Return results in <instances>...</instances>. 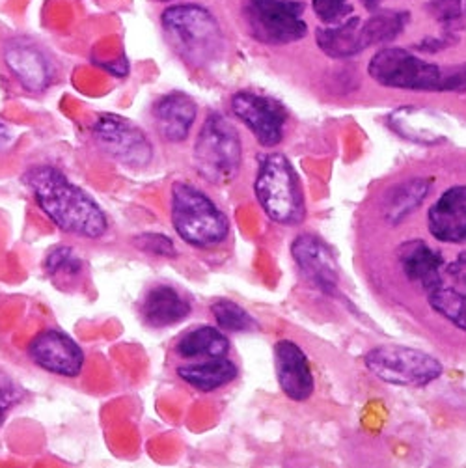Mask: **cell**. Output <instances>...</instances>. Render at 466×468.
Returning a JSON list of instances; mask_svg holds the SVG:
<instances>
[{"label": "cell", "instance_id": "cell-1", "mask_svg": "<svg viewBox=\"0 0 466 468\" xmlns=\"http://www.w3.org/2000/svg\"><path fill=\"white\" fill-rule=\"evenodd\" d=\"M37 207L60 231L75 238L100 239L109 220L100 204L55 166H36L25 174Z\"/></svg>", "mask_w": 466, "mask_h": 468}, {"label": "cell", "instance_id": "cell-2", "mask_svg": "<svg viewBox=\"0 0 466 468\" xmlns=\"http://www.w3.org/2000/svg\"><path fill=\"white\" fill-rule=\"evenodd\" d=\"M369 77L397 90L466 91V64L440 68L401 47H387L371 57Z\"/></svg>", "mask_w": 466, "mask_h": 468}, {"label": "cell", "instance_id": "cell-3", "mask_svg": "<svg viewBox=\"0 0 466 468\" xmlns=\"http://www.w3.org/2000/svg\"><path fill=\"white\" fill-rule=\"evenodd\" d=\"M170 215L179 239L193 249H217L229 236V218L226 213L189 181H174L170 189Z\"/></svg>", "mask_w": 466, "mask_h": 468}, {"label": "cell", "instance_id": "cell-4", "mask_svg": "<svg viewBox=\"0 0 466 468\" xmlns=\"http://www.w3.org/2000/svg\"><path fill=\"white\" fill-rule=\"evenodd\" d=\"M161 25L172 49L195 68L213 64L224 51L222 28L202 5L168 6L161 14Z\"/></svg>", "mask_w": 466, "mask_h": 468}, {"label": "cell", "instance_id": "cell-5", "mask_svg": "<svg viewBox=\"0 0 466 468\" xmlns=\"http://www.w3.org/2000/svg\"><path fill=\"white\" fill-rule=\"evenodd\" d=\"M254 195L270 220L284 226H297L304 220L302 185L293 165L282 154H267L259 159Z\"/></svg>", "mask_w": 466, "mask_h": 468}, {"label": "cell", "instance_id": "cell-6", "mask_svg": "<svg viewBox=\"0 0 466 468\" xmlns=\"http://www.w3.org/2000/svg\"><path fill=\"white\" fill-rule=\"evenodd\" d=\"M193 159L196 172L213 185H228L238 177L243 165V144L238 129L226 116L211 112L200 127Z\"/></svg>", "mask_w": 466, "mask_h": 468}, {"label": "cell", "instance_id": "cell-7", "mask_svg": "<svg viewBox=\"0 0 466 468\" xmlns=\"http://www.w3.org/2000/svg\"><path fill=\"white\" fill-rule=\"evenodd\" d=\"M364 362L377 379L396 387L419 388L442 376V364L439 358L412 347H373L364 356Z\"/></svg>", "mask_w": 466, "mask_h": 468}, {"label": "cell", "instance_id": "cell-8", "mask_svg": "<svg viewBox=\"0 0 466 468\" xmlns=\"http://www.w3.org/2000/svg\"><path fill=\"white\" fill-rule=\"evenodd\" d=\"M243 16L252 37L265 45L295 43L308 34L297 0H245Z\"/></svg>", "mask_w": 466, "mask_h": 468}, {"label": "cell", "instance_id": "cell-9", "mask_svg": "<svg viewBox=\"0 0 466 468\" xmlns=\"http://www.w3.org/2000/svg\"><path fill=\"white\" fill-rule=\"evenodd\" d=\"M100 148L123 166L140 170L154 161V144L148 134L131 120L118 114H101L91 127Z\"/></svg>", "mask_w": 466, "mask_h": 468}, {"label": "cell", "instance_id": "cell-10", "mask_svg": "<svg viewBox=\"0 0 466 468\" xmlns=\"http://www.w3.org/2000/svg\"><path fill=\"white\" fill-rule=\"evenodd\" d=\"M229 107L263 148H274L282 143L288 123V111L282 103L261 93L238 91Z\"/></svg>", "mask_w": 466, "mask_h": 468}, {"label": "cell", "instance_id": "cell-11", "mask_svg": "<svg viewBox=\"0 0 466 468\" xmlns=\"http://www.w3.org/2000/svg\"><path fill=\"white\" fill-rule=\"evenodd\" d=\"M28 356L43 371L68 379L80 376L86 360L82 347L69 335L57 329L36 335L28 346Z\"/></svg>", "mask_w": 466, "mask_h": 468}, {"label": "cell", "instance_id": "cell-12", "mask_svg": "<svg viewBox=\"0 0 466 468\" xmlns=\"http://www.w3.org/2000/svg\"><path fill=\"white\" fill-rule=\"evenodd\" d=\"M291 256L301 272L317 290L331 295L336 293L340 284L338 263L323 239L313 233H301L291 245Z\"/></svg>", "mask_w": 466, "mask_h": 468}, {"label": "cell", "instance_id": "cell-13", "mask_svg": "<svg viewBox=\"0 0 466 468\" xmlns=\"http://www.w3.org/2000/svg\"><path fill=\"white\" fill-rule=\"evenodd\" d=\"M274 369L282 392L293 401H306L315 388L306 353L291 340L274 346Z\"/></svg>", "mask_w": 466, "mask_h": 468}, {"label": "cell", "instance_id": "cell-14", "mask_svg": "<svg viewBox=\"0 0 466 468\" xmlns=\"http://www.w3.org/2000/svg\"><path fill=\"white\" fill-rule=\"evenodd\" d=\"M428 299L437 314L466 333V252L444 269L440 284Z\"/></svg>", "mask_w": 466, "mask_h": 468}, {"label": "cell", "instance_id": "cell-15", "mask_svg": "<svg viewBox=\"0 0 466 468\" xmlns=\"http://www.w3.org/2000/svg\"><path fill=\"white\" fill-rule=\"evenodd\" d=\"M5 62L26 91H45L53 80V68L49 58L26 39H16L6 45Z\"/></svg>", "mask_w": 466, "mask_h": 468}, {"label": "cell", "instance_id": "cell-16", "mask_svg": "<svg viewBox=\"0 0 466 468\" xmlns=\"http://www.w3.org/2000/svg\"><path fill=\"white\" fill-rule=\"evenodd\" d=\"M154 122L163 140L170 144H179L189 136L196 116L198 105L183 91H170L154 103Z\"/></svg>", "mask_w": 466, "mask_h": 468}, {"label": "cell", "instance_id": "cell-17", "mask_svg": "<svg viewBox=\"0 0 466 468\" xmlns=\"http://www.w3.org/2000/svg\"><path fill=\"white\" fill-rule=\"evenodd\" d=\"M429 233L442 243H466V185L448 189L429 209Z\"/></svg>", "mask_w": 466, "mask_h": 468}, {"label": "cell", "instance_id": "cell-18", "mask_svg": "<svg viewBox=\"0 0 466 468\" xmlns=\"http://www.w3.org/2000/svg\"><path fill=\"white\" fill-rule=\"evenodd\" d=\"M397 260L405 276L410 282L422 286L426 293L440 284L444 272L442 254L431 249L426 241L412 239L403 243L397 250Z\"/></svg>", "mask_w": 466, "mask_h": 468}, {"label": "cell", "instance_id": "cell-19", "mask_svg": "<svg viewBox=\"0 0 466 468\" xmlns=\"http://www.w3.org/2000/svg\"><path fill=\"white\" fill-rule=\"evenodd\" d=\"M175 376L191 388L209 394L236 381L239 376V367L229 356L206 358L177 366Z\"/></svg>", "mask_w": 466, "mask_h": 468}, {"label": "cell", "instance_id": "cell-20", "mask_svg": "<svg viewBox=\"0 0 466 468\" xmlns=\"http://www.w3.org/2000/svg\"><path fill=\"white\" fill-rule=\"evenodd\" d=\"M191 303L166 284L152 288L140 303V315L152 329H166L191 315Z\"/></svg>", "mask_w": 466, "mask_h": 468}, {"label": "cell", "instance_id": "cell-21", "mask_svg": "<svg viewBox=\"0 0 466 468\" xmlns=\"http://www.w3.org/2000/svg\"><path fill=\"white\" fill-rule=\"evenodd\" d=\"M231 344L222 329L200 324L186 331L174 346V353L183 360H206L228 356Z\"/></svg>", "mask_w": 466, "mask_h": 468}, {"label": "cell", "instance_id": "cell-22", "mask_svg": "<svg viewBox=\"0 0 466 468\" xmlns=\"http://www.w3.org/2000/svg\"><path fill=\"white\" fill-rule=\"evenodd\" d=\"M315 43L331 58H351L365 51L362 41V19L347 17L338 25L317 28Z\"/></svg>", "mask_w": 466, "mask_h": 468}, {"label": "cell", "instance_id": "cell-23", "mask_svg": "<svg viewBox=\"0 0 466 468\" xmlns=\"http://www.w3.org/2000/svg\"><path fill=\"white\" fill-rule=\"evenodd\" d=\"M437 116L426 111L401 109L390 116V127L410 143H424L433 144L444 138L442 125L433 122Z\"/></svg>", "mask_w": 466, "mask_h": 468}, {"label": "cell", "instance_id": "cell-24", "mask_svg": "<svg viewBox=\"0 0 466 468\" xmlns=\"http://www.w3.org/2000/svg\"><path fill=\"white\" fill-rule=\"evenodd\" d=\"M429 193V181L428 179H408L403 183H397L388 191L383 202V213L385 218L392 224L401 222L407 218Z\"/></svg>", "mask_w": 466, "mask_h": 468}, {"label": "cell", "instance_id": "cell-25", "mask_svg": "<svg viewBox=\"0 0 466 468\" xmlns=\"http://www.w3.org/2000/svg\"><path fill=\"white\" fill-rule=\"evenodd\" d=\"M408 19H410L408 12H397V10L376 12L369 19L362 21L364 47L369 49V47L383 45L396 39L408 25Z\"/></svg>", "mask_w": 466, "mask_h": 468}, {"label": "cell", "instance_id": "cell-26", "mask_svg": "<svg viewBox=\"0 0 466 468\" xmlns=\"http://www.w3.org/2000/svg\"><path fill=\"white\" fill-rule=\"evenodd\" d=\"M211 314L218 324V329H222L224 333L238 335V333H252L259 329L256 319L243 306L228 299L213 303Z\"/></svg>", "mask_w": 466, "mask_h": 468}, {"label": "cell", "instance_id": "cell-27", "mask_svg": "<svg viewBox=\"0 0 466 468\" xmlns=\"http://www.w3.org/2000/svg\"><path fill=\"white\" fill-rule=\"evenodd\" d=\"M43 269H45L47 276H51L55 282L62 280V286H68V284L75 282V280H79L84 265H82L80 256H77L71 249L57 247L55 250L47 254V258L43 261Z\"/></svg>", "mask_w": 466, "mask_h": 468}, {"label": "cell", "instance_id": "cell-28", "mask_svg": "<svg viewBox=\"0 0 466 468\" xmlns=\"http://www.w3.org/2000/svg\"><path fill=\"white\" fill-rule=\"evenodd\" d=\"M132 245L138 250H143V252H146L148 256H154V258L172 260V258L177 256L174 241L168 236H163V233H152V231L140 233V236H136L132 239Z\"/></svg>", "mask_w": 466, "mask_h": 468}, {"label": "cell", "instance_id": "cell-29", "mask_svg": "<svg viewBox=\"0 0 466 468\" xmlns=\"http://www.w3.org/2000/svg\"><path fill=\"white\" fill-rule=\"evenodd\" d=\"M23 396V388L16 383V379L0 369V428L6 422V418L14 410V407L21 403Z\"/></svg>", "mask_w": 466, "mask_h": 468}, {"label": "cell", "instance_id": "cell-30", "mask_svg": "<svg viewBox=\"0 0 466 468\" xmlns=\"http://www.w3.org/2000/svg\"><path fill=\"white\" fill-rule=\"evenodd\" d=\"M313 12L324 25H338L353 14L347 0H313Z\"/></svg>", "mask_w": 466, "mask_h": 468}, {"label": "cell", "instance_id": "cell-31", "mask_svg": "<svg viewBox=\"0 0 466 468\" xmlns=\"http://www.w3.org/2000/svg\"><path fill=\"white\" fill-rule=\"evenodd\" d=\"M428 10L433 19L453 32V27L462 17V0H433V3L428 5Z\"/></svg>", "mask_w": 466, "mask_h": 468}, {"label": "cell", "instance_id": "cell-32", "mask_svg": "<svg viewBox=\"0 0 466 468\" xmlns=\"http://www.w3.org/2000/svg\"><path fill=\"white\" fill-rule=\"evenodd\" d=\"M453 36H455L453 32H446L444 36H437V37L429 36V37H426L424 41H419V43L416 45V49L424 51V53H439V51L446 49V47H450V45L455 41Z\"/></svg>", "mask_w": 466, "mask_h": 468}, {"label": "cell", "instance_id": "cell-33", "mask_svg": "<svg viewBox=\"0 0 466 468\" xmlns=\"http://www.w3.org/2000/svg\"><path fill=\"white\" fill-rule=\"evenodd\" d=\"M12 138H14V133H12L10 125L0 122V150H5L12 143Z\"/></svg>", "mask_w": 466, "mask_h": 468}, {"label": "cell", "instance_id": "cell-34", "mask_svg": "<svg viewBox=\"0 0 466 468\" xmlns=\"http://www.w3.org/2000/svg\"><path fill=\"white\" fill-rule=\"evenodd\" d=\"M383 3H385V0H362V5H364L365 10H369V12H377Z\"/></svg>", "mask_w": 466, "mask_h": 468}, {"label": "cell", "instance_id": "cell-35", "mask_svg": "<svg viewBox=\"0 0 466 468\" xmlns=\"http://www.w3.org/2000/svg\"><path fill=\"white\" fill-rule=\"evenodd\" d=\"M159 3H172V0H159Z\"/></svg>", "mask_w": 466, "mask_h": 468}, {"label": "cell", "instance_id": "cell-36", "mask_svg": "<svg viewBox=\"0 0 466 468\" xmlns=\"http://www.w3.org/2000/svg\"><path fill=\"white\" fill-rule=\"evenodd\" d=\"M464 8H466V6H464Z\"/></svg>", "mask_w": 466, "mask_h": 468}]
</instances>
